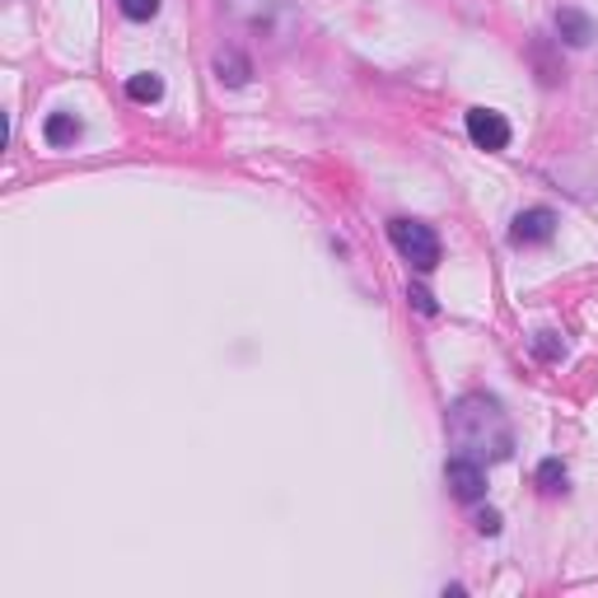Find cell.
<instances>
[{"instance_id": "cell-1", "label": "cell", "mask_w": 598, "mask_h": 598, "mask_svg": "<svg viewBox=\"0 0 598 598\" xmlns=\"http://www.w3.org/2000/svg\"><path fill=\"white\" fill-rule=\"evenodd\" d=\"M449 445L458 458L473 463H500L515 449V430H509V416L500 412L496 397L486 393H468L449 407Z\"/></svg>"}, {"instance_id": "cell-2", "label": "cell", "mask_w": 598, "mask_h": 598, "mask_svg": "<svg viewBox=\"0 0 598 598\" xmlns=\"http://www.w3.org/2000/svg\"><path fill=\"white\" fill-rule=\"evenodd\" d=\"M388 239H393V249L403 253L416 272H430L439 262V239H435L430 225H420V220H393Z\"/></svg>"}, {"instance_id": "cell-3", "label": "cell", "mask_w": 598, "mask_h": 598, "mask_svg": "<svg viewBox=\"0 0 598 598\" xmlns=\"http://www.w3.org/2000/svg\"><path fill=\"white\" fill-rule=\"evenodd\" d=\"M445 486H449V496L454 500H463V505H477L482 496H486V468L482 463H473V458H449L445 463Z\"/></svg>"}, {"instance_id": "cell-4", "label": "cell", "mask_w": 598, "mask_h": 598, "mask_svg": "<svg viewBox=\"0 0 598 598\" xmlns=\"http://www.w3.org/2000/svg\"><path fill=\"white\" fill-rule=\"evenodd\" d=\"M551 234H557V215H551L547 206H528L515 215V225H509V239L519 243V249H534V243H547Z\"/></svg>"}, {"instance_id": "cell-5", "label": "cell", "mask_w": 598, "mask_h": 598, "mask_svg": "<svg viewBox=\"0 0 598 598\" xmlns=\"http://www.w3.org/2000/svg\"><path fill=\"white\" fill-rule=\"evenodd\" d=\"M468 136L477 150H505L509 145V122L491 108H473L468 113Z\"/></svg>"}, {"instance_id": "cell-6", "label": "cell", "mask_w": 598, "mask_h": 598, "mask_svg": "<svg viewBox=\"0 0 598 598\" xmlns=\"http://www.w3.org/2000/svg\"><path fill=\"white\" fill-rule=\"evenodd\" d=\"M557 33H561V42H570V48H589L594 42V19L566 6V10H557Z\"/></svg>"}, {"instance_id": "cell-7", "label": "cell", "mask_w": 598, "mask_h": 598, "mask_svg": "<svg viewBox=\"0 0 598 598\" xmlns=\"http://www.w3.org/2000/svg\"><path fill=\"white\" fill-rule=\"evenodd\" d=\"M538 491L543 496H561L566 491V463L561 458H543L538 463Z\"/></svg>"}, {"instance_id": "cell-8", "label": "cell", "mask_w": 598, "mask_h": 598, "mask_svg": "<svg viewBox=\"0 0 598 598\" xmlns=\"http://www.w3.org/2000/svg\"><path fill=\"white\" fill-rule=\"evenodd\" d=\"M126 94L136 99V103H160V99H164V80L150 75V71H145V75H131V80H126Z\"/></svg>"}, {"instance_id": "cell-9", "label": "cell", "mask_w": 598, "mask_h": 598, "mask_svg": "<svg viewBox=\"0 0 598 598\" xmlns=\"http://www.w3.org/2000/svg\"><path fill=\"white\" fill-rule=\"evenodd\" d=\"M48 141H52V145H75V141H80L75 113H52V118H48Z\"/></svg>"}, {"instance_id": "cell-10", "label": "cell", "mask_w": 598, "mask_h": 598, "mask_svg": "<svg viewBox=\"0 0 598 598\" xmlns=\"http://www.w3.org/2000/svg\"><path fill=\"white\" fill-rule=\"evenodd\" d=\"M215 75L225 84H243V80H249V61H243L239 52H220L215 57Z\"/></svg>"}, {"instance_id": "cell-11", "label": "cell", "mask_w": 598, "mask_h": 598, "mask_svg": "<svg viewBox=\"0 0 598 598\" xmlns=\"http://www.w3.org/2000/svg\"><path fill=\"white\" fill-rule=\"evenodd\" d=\"M118 6H122L126 19H136V24H145V19L160 14V0H118Z\"/></svg>"}, {"instance_id": "cell-12", "label": "cell", "mask_w": 598, "mask_h": 598, "mask_svg": "<svg viewBox=\"0 0 598 598\" xmlns=\"http://www.w3.org/2000/svg\"><path fill=\"white\" fill-rule=\"evenodd\" d=\"M534 346H538V356H543V361H561V356H566V342L557 337V332H538Z\"/></svg>"}, {"instance_id": "cell-13", "label": "cell", "mask_w": 598, "mask_h": 598, "mask_svg": "<svg viewBox=\"0 0 598 598\" xmlns=\"http://www.w3.org/2000/svg\"><path fill=\"white\" fill-rule=\"evenodd\" d=\"M477 534L482 538H496L500 534V515H496V509H482V515H477Z\"/></svg>"}, {"instance_id": "cell-14", "label": "cell", "mask_w": 598, "mask_h": 598, "mask_svg": "<svg viewBox=\"0 0 598 598\" xmlns=\"http://www.w3.org/2000/svg\"><path fill=\"white\" fill-rule=\"evenodd\" d=\"M407 300L420 308V314H435V300H430L426 291H420V285H412V291H407Z\"/></svg>"}]
</instances>
